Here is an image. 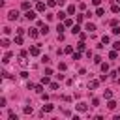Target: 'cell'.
<instances>
[{
  "mask_svg": "<svg viewBox=\"0 0 120 120\" xmlns=\"http://www.w3.org/2000/svg\"><path fill=\"white\" fill-rule=\"evenodd\" d=\"M8 19H9V21H15V19H19V11H17V9H11V11L8 13Z\"/></svg>",
  "mask_w": 120,
  "mask_h": 120,
  "instance_id": "6da1fadb",
  "label": "cell"
},
{
  "mask_svg": "<svg viewBox=\"0 0 120 120\" xmlns=\"http://www.w3.org/2000/svg\"><path fill=\"white\" fill-rule=\"evenodd\" d=\"M19 64H21L22 68H26V66H28V60H26V54H19Z\"/></svg>",
  "mask_w": 120,
  "mask_h": 120,
  "instance_id": "7a4b0ae2",
  "label": "cell"
},
{
  "mask_svg": "<svg viewBox=\"0 0 120 120\" xmlns=\"http://www.w3.org/2000/svg\"><path fill=\"white\" fill-rule=\"evenodd\" d=\"M98 86H99V81H98V79H92V81L88 82V88H92V90H96Z\"/></svg>",
  "mask_w": 120,
  "mask_h": 120,
  "instance_id": "3957f363",
  "label": "cell"
},
{
  "mask_svg": "<svg viewBox=\"0 0 120 120\" xmlns=\"http://www.w3.org/2000/svg\"><path fill=\"white\" fill-rule=\"evenodd\" d=\"M24 17H26L28 21H32V19H36V13H34L32 9H26V13H24Z\"/></svg>",
  "mask_w": 120,
  "mask_h": 120,
  "instance_id": "277c9868",
  "label": "cell"
},
{
  "mask_svg": "<svg viewBox=\"0 0 120 120\" xmlns=\"http://www.w3.org/2000/svg\"><path fill=\"white\" fill-rule=\"evenodd\" d=\"M28 36H30V38H32V39H36V38H38V36H39V32H38V30H36V28H30V30H28Z\"/></svg>",
  "mask_w": 120,
  "mask_h": 120,
  "instance_id": "5b68a950",
  "label": "cell"
},
{
  "mask_svg": "<svg viewBox=\"0 0 120 120\" xmlns=\"http://www.w3.org/2000/svg\"><path fill=\"white\" fill-rule=\"evenodd\" d=\"M39 51H41V49H39V45H36V47H32V49H30V54H32V56H38V54H39Z\"/></svg>",
  "mask_w": 120,
  "mask_h": 120,
  "instance_id": "8992f818",
  "label": "cell"
},
{
  "mask_svg": "<svg viewBox=\"0 0 120 120\" xmlns=\"http://www.w3.org/2000/svg\"><path fill=\"white\" fill-rule=\"evenodd\" d=\"M52 109H54V107H52L51 103H47V105H43V111H41V114H45V112H51Z\"/></svg>",
  "mask_w": 120,
  "mask_h": 120,
  "instance_id": "52a82bcc",
  "label": "cell"
},
{
  "mask_svg": "<svg viewBox=\"0 0 120 120\" xmlns=\"http://www.w3.org/2000/svg\"><path fill=\"white\" fill-rule=\"evenodd\" d=\"M75 107H77V111H81V112H84V111L88 109V105H86V103H77Z\"/></svg>",
  "mask_w": 120,
  "mask_h": 120,
  "instance_id": "ba28073f",
  "label": "cell"
},
{
  "mask_svg": "<svg viewBox=\"0 0 120 120\" xmlns=\"http://www.w3.org/2000/svg\"><path fill=\"white\" fill-rule=\"evenodd\" d=\"M0 43H2V47H4V49H8V47H9V39H8V38H2V41H0Z\"/></svg>",
  "mask_w": 120,
  "mask_h": 120,
  "instance_id": "9c48e42d",
  "label": "cell"
},
{
  "mask_svg": "<svg viewBox=\"0 0 120 120\" xmlns=\"http://www.w3.org/2000/svg\"><path fill=\"white\" fill-rule=\"evenodd\" d=\"M111 11H112V13H118V11H120V8H118V4H116V2L111 6Z\"/></svg>",
  "mask_w": 120,
  "mask_h": 120,
  "instance_id": "30bf717a",
  "label": "cell"
},
{
  "mask_svg": "<svg viewBox=\"0 0 120 120\" xmlns=\"http://www.w3.org/2000/svg\"><path fill=\"white\" fill-rule=\"evenodd\" d=\"M71 32H73V34H81V28H79V24H73V26H71Z\"/></svg>",
  "mask_w": 120,
  "mask_h": 120,
  "instance_id": "8fae6325",
  "label": "cell"
},
{
  "mask_svg": "<svg viewBox=\"0 0 120 120\" xmlns=\"http://www.w3.org/2000/svg\"><path fill=\"white\" fill-rule=\"evenodd\" d=\"M9 58H11V52H6V54H4V58H2V62H4V64H8V62H9Z\"/></svg>",
  "mask_w": 120,
  "mask_h": 120,
  "instance_id": "7c38bea8",
  "label": "cell"
},
{
  "mask_svg": "<svg viewBox=\"0 0 120 120\" xmlns=\"http://www.w3.org/2000/svg\"><path fill=\"white\" fill-rule=\"evenodd\" d=\"M34 90H36L38 94H43V82H41V84H36V88H34Z\"/></svg>",
  "mask_w": 120,
  "mask_h": 120,
  "instance_id": "4fadbf2b",
  "label": "cell"
},
{
  "mask_svg": "<svg viewBox=\"0 0 120 120\" xmlns=\"http://www.w3.org/2000/svg\"><path fill=\"white\" fill-rule=\"evenodd\" d=\"M36 9H38V11H43V9H45V4H43V2H38Z\"/></svg>",
  "mask_w": 120,
  "mask_h": 120,
  "instance_id": "5bb4252c",
  "label": "cell"
},
{
  "mask_svg": "<svg viewBox=\"0 0 120 120\" xmlns=\"http://www.w3.org/2000/svg\"><path fill=\"white\" fill-rule=\"evenodd\" d=\"M86 30H88V32H94V30H96V24L88 22V24H86Z\"/></svg>",
  "mask_w": 120,
  "mask_h": 120,
  "instance_id": "9a60e30c",
  "label": "cell"
},
{
  "mask_svg": "<svg viewBox=\"0 0 120 120\" xmlns=\"http://www.w3.org/2000/svg\"><path fill=\"white\" fill-rule=\"evenodd\" d=\"M39 28H41V30H39L41 34H47V32H49V26H47V24H41Z\"/></svg>",
  "mask_w": 120,
  "mask_h": 120,
  "instance_id": "2e32d148",
  "label": "cell"
},
{
  "mask_svg": "<svg viewBox=\"0 0 120 120\" xmlns=\"http://www.w3.org/2000/svg\"><path fill=\"white\" fill-rule=\"evenodd\" d=\"M77 49H79V51H84V49H86L84 41H79V43H77Z\"/></svg>",
  "mask_w": 120,
  "mask_h": 120,
  "instance_id": "e0dca14e",
  "label": "cell"
},
{
  "mask_svg": "<svg viewBox=\"0 0 120 120\" xmlns=\"http://www.w3.org/2000/svg\"><path fill=\"white\" fill-rule=\"evenodd\" d=\"M107 107H109L111 111H112V109H116V101H112V99H111V101L107 103Z\"/></svg>",
  "mask_w": 120,
  "mask_h": 120,
  "instance_id": "ac0fdd59",
  "label": "cell"
},
{
  "mask_svg": "<svg viewBox=\"0 0 120 120\" xmlns=\"http://www.w3.org/2000/svg\"><path fill=\"white\" fill-rule=\"evenodd\" d=\"M103 13H105V9H103V8H98V9H96V15H98V17H101Z\"/></svg>",
  "mask_w": 120,
  "mask_h": 120,
  "instance_id": "d6986e66",
  "label": "cell"
},
{
  "mask_svg": "<svg viewBox=\"0 0 120 120\" xmlns=\"http://www.w3.org/2000/svg\"><path fill=\"white\" fill-rule=\"evenodd\" d=\"M116 56H118V52H116V51H111V52H109V58H111V60H114Z\"/></svg>",
  "mask_w": 120,
  "mask_h": 120,
  "instance_id": "ffe728a7",
  "label": "cell"
},
{
  "mask_svg": "<svg viewBox=\"0 0 120 120\" xmlns=\"http://www.w3.org/2000/svg\"><path fill=\"white\" fill-rule=\"evenodd\" d=\"M21 8H22V9H30V2H22Z\"/></svg>",
  "mask_w": 120,
  "mask_h": 120,
  "instance_id": "44dd1931",
  "label": "cell"
},
{
  "mask_svg": "<svg viewBox=\"0 0 120 120\" xmlns=\"http://www.w3.org/2000/svg\"><path fill=\"white\" fill-rule=\"evenodd\" d=\"M64 24H66V26H73V21H71V19H64Z\"/></svg>",
  "mask_w": 120,
  "mask_h": 120,
  "instance_id": "7402d4cb",
  "label": "cell"
},
{
  "mask_svg": "<svg viewBox=\"0 0 120 120\" xmlns=\"http://www.w3.org/2000/svg\"><path fill=\"white\" fill-rule=\"evenodd\" d=\"M15 43H17V45H22V38H21V34L15 38Z\"/></svg>",
  "mask_w": 120,
  "mask_h": 120,
  "instance_id": "603a6c76",
  "label": "cell"
},
{
  "mask_svg": "<svg viewBox=\"0 0 120 120\" xmlns=\"http://www.w3.org/2000/svg\"><path fill=\"white\" fill-rule=\"evenodd\" d=\"M64 52H69V54H73V47H71V45H68V47L64 49Z\"/></svg>",
  "mask_w": 120,
  "mask_h": 120,
  "instance_id": "cb8c5ba5",
  "label": "cell"
},
{
  "mask_svg": "<svg viewBox=\"0 0 120 120\" xmlns=\"http://www.w3.org/2000/svg\"><path fill=\"white\" fill-rule=\"evenodd\" d=\"M112 49H114V51H120V41H114V43H112Z\"/></svg>",
  "mask_w": 120,
  "mask_h": 120,
  "instance_id": "d4e9b609",
  "label": "cell"
},
{
  "mask_svg": "<svg viewBox=\"0 0 120 120\" xmlns=\"http://www.w3.org/2000/svg\"><path fill=\"white\" fill-rule=\"evenodd\" d=\"M66 15H68V13H64V11H60V13H56V17H58V19H66Z\"/></svg>",
  "mask_w": 120,
  "mask_h": 120,
  "instance_id": "484cf974",
  "label": "cell"
},
{
  "mask_svg": "<svg viewBox=\"0 0 120 120\" xmlns=\"http://www.w3.org/2000/svg\"><path fill=\"white\" fill-rule=\"evenodd\" d=\"M64 26H66V24H58V26H56V30H58V34H62V32H64Z\"/></svg>",
  "mask_w": 120,
  "mask_h": 120,
  "instance_id": "4316f807",
  "label": "cell"
},
{
  "mask_svg": "<svg viewBox=\"0 0 120 120\" xmlns=\"http://www.w3.org/2000/svg\"><path fill=\"white\" fill-rule=\"evenodd\" d=\"M99 66H101V69H103V73H107V71H109V66H107V64H99Z\"/></svg>",
  "mask_w": 120,
  "mask_h": 120,
  "instance_id": "83f0119b",
  "label": "cell"
},
{
  "mask_svg": "<svg viewBox=\"0 0 120 120\" xmlns=\"http://www.w3.org/2000/svg\"><path fill=\"white\" fill-rule=\"evenodd\" d=\"M41 82H43V84H51V81H49V77H47V75L41 79Z\"/></svg>",
  "mask_w": 120,
  "mask_h": 120,
  "instance_id": "f1b7e54d",
  "label": "cell"
},
{
  "mask_svg": "<svg viewBox=\"0 0 120 120\" xmlns=\"http://www.w3.org/2000/svg\"><path fill=\"white\" fill-rule=\"evenodd\" d=\"M49 86H51V90H58V82H51Z\"/></svg>",
  "mask_w": 120,
  "mask_h": 120,
  "instance_id": "f546056e",
  "label": "cell"
},
{
  "mask_svg": "<svg viewBox=\"0 0 120 120\" xmlns=\"http://www.w3.org/2000/svg\"><path fill=\"white\" fill-rule=\"evenodd\" d=\"M22 111H24V112H26V114H32V107H28V105H26V107H24V109H22Z\"/></svg>",
  "mask_w": 120,
  "mask_h": 120,
  "instance_id": "4dcf8cb0",
  "label": "cell"
},
{
  "mask_svg": "<svg viewBox=\"0 0 120 120\" xmlns=\"http://www.w3.org/2000/svg\"><path fill=\"white\" fill-rule=\"evenodd\" d=\"M68 13H69V15L75 13V6H69V8H68Z\"/></svg>",
  "mask_w": 120,
  "mask_h": 120,
  "instance_id": "1f68e13d",
  "label": "cell"
},
{
  "mask_svg": "<svg viewBox=\"0 0 120 120\" xmlns=\"http://www.w3.org/2000/svg\"><path fill=\"white\" fill-rule=\"evenodd\" d=\"M112 34H114V36L120 34V28H118V26H112Z\"/></svg>",
  "mask_w": 120,
  "mask_h": 120,
  "instance_id": "d6a6232c",
  "label": "cell"
},
{
  "mask_svg": "<svg viewBox=\"0 0 120 120\" xmlns=\"http://www.w3.org/2000/svg\"><path fill=\"white\" fill-rule=\"evenodd\" d=\"M101 43H103V45L109 43V36H103V38H101Z\"/></svg>",
  "mask_w": 120,
  "mask_h": 120,
  "instance_id": "836d02e7",
  "label": "cell"
},
{
  "mask_svg": "<svg viewBox=\"0 0 120 120\" xmlns=\"http://www.w3.org/2000/svg\"><path fill=\"white\" fill-rule=\"evenodd\" d=\"M66 68H68V66H66V64H64V62H60V64H58V69H62V71H64V69H66Z\"/></svg>",
  "mask_w": 120,
  "mask_h": 120,
  "instance_id": "e575fe53",
  "label": "cell"
},
{
  "mask_svg": "<svg viewBox=\"0 0 120 120\" xmlns=\"http://www.w3.org/2000/svg\"><path fill=\"white\" fill-rule=\"evenodd\" d=\"M105 98H107V99H111V98H112V92H111V90H107V92H105Z\"/></svg>",
  "mask_w": 120,
  "mask_h": 120,
  "instance_id": "d590c367",
  "label": "cell"
},
{
  "mask_svg": "<svg viewBox=\"0 0 120 120\" xmlns=\"http://www.w3.org/2000/svg\"><path fill=\"white\" fill-rule=\"evenodd\" d=\"M81 58V52H73V60H79Z\"/></svg>",
  "mask_w": 120,
  "mask_h": 120,
  "instance_id": "8d00e7d4",
  "label": "cell"
},
{
  "mask_svg": "<svg viewBox=\"0 0 120 120\" xmlns=\"http://www.w3.org/2000/svg\"><path fill=\"white\" fill-rule=\"evenodd\" d=\"M41 62H43V64H49L51 60H49V56H43V58H41Z\"/></svg>",
  "mask_w": 120,
  "mask_h": 120,
  "instance_id": "74e56055",
  "label": "cell"
},
{
  "mask_svg": "<svg viewBox=\"0 0 120 120\" xmlns=\"http://www.w3.org/2000/svg\"><path fill=\"white\" fill-rule=\"evenodd\" d=\"M9 120H17V114L15 112H9Z\"/></svg>",
  "mask_w": 120,
  "mask_h": 120,
  "instance_id": "f35d334b",
  "label": "cell"
},
{
  "mask_svg": "<svg viewBox=\"0 0 120 120\" xmlns=\"http://www.w3.org/2000/svg\"><path fill=\"white\" fill-rule=\"evenodd\" d=\"M92 4H94V6H99V4H101V0H92Z\"/></svg>",
  "mask_w": 120,
  "mask_h": 120,
  "instance_id": "ab89813d",
  "label": "cell"
},
{
  "mask_svg": "<svg viewBox=\"0 0 120 120\" xmlns=\"http://www.w3.org/2000/svg\"><path fill=\"white\" fill-rule=\"evenodd\" d=\"M66 4V0H58V6H64Z\"/></svg>",
  "mask_w": 120,
  "mask_h": 120,
  "instance_id": "60d3db41",
  "label": "cell"
},
{
  "mask_svg": "<svg viewBox=\"0 0 120 120\" xmlns=\"http://www.w3.org/2000/svg\"><path fill=\"white\" fill-rule=\"evenodd\" d=\"M114 2H116V4H120V0H114Z\"/></svg>",
  "mask_w": 120,
  "mask_h": 120,
  "instance_id": "b9f144b4",
  "label": "cell"
},
{
  "mask_svg": "<svg viewBox=\"0 0 120 120\" xmlns=\"http://www.w3.org/2000/svg\"><path fill=\"white\" fill-rule=\"evenodd\" d=\"M34 2H41V0H34Z\"/></svg>",
  "mask_w": 120,
  "mask_h": 120,
  "instance_id": "7bdbcfd3",
  "label": "cell"
},
{
  "mask_svg": "<svg viewBox=\"0 0 120 120\" xmlns=\"http://www.w3.org/2000/svg\"><path fill=\"white\" fill-rule=\"evenodd\" d=\"M118 73H120V68H118Z\"/></svg>",
  "mask_w": 120,
  "mask_h": 120,
  "instance_id": "ee69618b",
  "label": "cell"
}]
</instances>
